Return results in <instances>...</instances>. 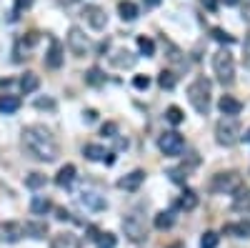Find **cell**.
Masks as SVG:
<instances>
[{
	"instance_id": "obj_14",
	"label": "cell",
	"mask_w": 250,
	"mask_h": 248,
	"mask_svg": "<svg viewBox=\"0 0 250 248\" xmlns=\"http://www.w3.org/2000/svg\"><path fill=\"white\" fill-rule=\"evenodd\" d=\"M83 156L90 158V160H105V163H113V153H105V148L103 146H95V143H90V146L83 148Z\"/></svg>"
},
{
	"instance_id": "obj_42",
	"label": "cell",
	"mask_w": 250,
	"mask_h": 248,
	"mask_svg": "<svg viewBox=\"0 0 250 248\" xmlns=\"http://www.w3.org/2000/svg\"><path fill=\"white\" fill-rule=\"evenodd\" d=\"M243 50H245V63L250 66V35L245 38V45H243Z\"/></svg>"
},
{
	"instance_id": "obj_48",
	"label": "cell",
	"mask_w": 250,
	"mask_h": 248,
	"mask_svg": "<svg viewBox=\"0 0 250 248\" xmlns=\"http://www.w3.org/2000/svg\"><path fill=\"white\" fill-rule=\"evenodd\" d=\"M143 3L148 5V8H155V5H160V0H143Z\"/></svg>"
},
{
	"instance_id": "obj_50",
	"label": "cell",
	"mask_w": 250,
	"mask_h": 248,
	"mask_svg": "<svg viewBox=\"0 0 250 248\" xmlns=\"http://www.w3.org/2000/svg\"><path fill=\"white\" fill-rule=\"evenodd\" d=\"M225 5H238V0H223Z\"/></svg>"
},
{
	"instance_id": "obj_23",
	"label": "cell",
	"mask_w": 250,
	"mask_h": 248,
	"mask_svg": "<svg viewBox=\"0 0 250 248\" xmlns=\"http://www.w3.org/2000/svg\"><path fill=\"white\" fill-rule=\"evenodd\" d=\"M23 231H25L28 236H33V238H45L48 225H45V223H38V221H28V223L23 225Z\"/></svg>"
},
{
	"instance_id": "obj_38",
	"label": "cell",
	"mask_w": 250,
	"mask_h": 248,
	"mask_svg": "<svg viewBox=\"0 0 250 248\" xmlns=\"http://www.w3.org/2000/svg\"><path fill=\"white\" fill-rule=\"evenodd\" d=\"M133 86H135L138 90H148V86H150V78H148V75H135Z\"/></svg>"
},
{
	"instance_id": "obj_36",
	"label": "cell",
	"mask_w": 250,
	"mask_h": 248,
	"mask_svg": "<svg viewBox=\"0 0 250 248\" xmlns=\"http://www.w3.org/2000/svg\"><path fill=\"white\" fill-rule=\"evenodd\" d=\"M35 108H40V111H55V100L53 98H38Z\"/></svg>"
},
{
	"instance_id": "obj_5",
	"label": "cell",
	"mask_w": 250,
	"mask_h": 248,
	"mask_svg": "<svg viewBox=\"0 0 250 248\" xmlns=\"http://www.w3.org/2000/svg\"><path fill=\"white\" fill-rule=\"evenodd\" d=\"M123 231H125V236H128L133 243H140V241L148 238V228H145V221H143L135 211L123 218Z\"/></svg>"
},
{
	"instance_id": "obj_4",
	"label": "cell",
	"mask_w": 250,
	"mask_h": 248,
	"mask_svg": "<svg viewBox=\"0 0 250 248\" xmlns=\"http://www.w3.org/2000/svg\"><path fill=\"white\" fill-rule=\"evenodd\" d=\"M213 70L218 75V80L223 83V86H230L233 83V75H235V60L233 55L228 50H220L213 55Z\"/></svg>"
},
{
	"instance_id": "obj_52",
	"label": "cell",
	"mask_w": 250,
	"mask_h": 248,
	"mask_svg": "<svg viewBox=\"0 0 250 248\" xmlns=\"http://www.w3.org/2000/svg\"><path fill=\"white\" fill-rule=\"evenodd\" d=\"M245 140H250V131H248V133H245Z\"/></svg>"
},
{
	"instance_id": "obj_12",
	"label": "cell",
	"mask_w": 250,
	"mask_h": 248,
	"mask_svg": "<svg viewBox=\"0 0 250 248\" xmlns=\"http://www.w3.org/2000/svg\"><path fill=\"white\" fill-rule=\"evenodd\" d=\"M80 203L85 205V208H90V211H103L105 208V198L103 196H98V193H93V191H83L80 193Z\"/></svg>"
},
{
	"instance_id": "obj_20",
	"label": "cell",
	"mask_w": 250,
	"mask_h": 248,
	"mask_svg": "<svg viewBox=\"0 0 250 248\" xmlns=\"http://www.w3.org/2000/svg\"><path fill=\"white\" fill-rule=\"evenodd\" d=\"M223 233H228V236H240V238H250V223H248V221H240V223H233V225H225Z\"/></svg>"
},
{
	"instance_id": "obj_28",
	"label": "cell",
	"mask_w": 250,
	"mask_h": 248,
	"mask_svg": "<svg viewBox=\"0 0 250 248\" xmlns=\"http://www.w3.org/2000/svg\"><path fill=\"white\" fill-rule=\"evenodd\" d=\"M195 205H198L195 191H185L183 198H180V208H183V211H195Z\"/></svg>"
},
{
	"instance_id": "obj_49",
	"label": "cell",
	"mask_w": 250,
	"mask_h": 248,
	"mask_svg": "<svg viewBox=\"0 0 250 248\" xmlns=\"http://www.w3.org/2000/svg\"><path fill=\"white\" fill-rule=\"evenodd\" d=\"M108 45H110V43L105 40V43H100V45H98V50H100V53H105V50H108Z\"/></svg>"
},
{
	"instance_id": "obj_41",
	"label": "cell",
	"mask_w": 250,
	"mask_h": 248,
	"mask_svg": "<svg viewBox=\"0 0 250 248\" xmlns=\"http://www.w3.org/2000/svg\"><path fill=\"white\" fill-rule=\"evenodd\" d=\"M30 5H33V0H15V13L25 10V8H30Z\"/></svg>"
},
{
	"instance_id": "obj_45",
	"label": "cell",
	"mask_w": 250,
	"mask_h": 248,
	"mask_svg": "<svg viewBox=\"0 0 250 248\" xmlns=\"http://www.w3.org/2000/svg\"><path fill=\"white\" fill-rule=\"evenodd\" d=\"M25 45H35L38 43V33H28V40H23Z\"/></svg>"
},
{
	"instance_id": "obj_33",
	"label": "cell",
	"mask_w": 250,
	"mask_h": 248,
	"mask_svg": "<svg viewBox=\"0 0 250 248\" xmlns=\"http://www.w3.org/2000/svg\"><path fill=\"white\" fill-rule=\"evenodd\" d=\"M210 35L218 40V43H225V45H233V43H235V38H233V35H228L223 28H213V30H210Z\"/></svg>"
},
{
	"instance_id": "obj_25",
	"label": "cell",
	"mask_w": 250,
	"mask_h": 248,
	"mask_svg": "<svg viewBox=\"0 0 250 248\" xmlns=\"http://www.w3.org/2000/svg\"><path fill=\"white\" fill-rule=\"evenodd\" d=\"M118 13H120L123 20H135L138 18V5L130 3V0H123V3L118 5Z\"/></svg>"
},
{
	"instance_id": "obj_2",
	"label": "cell",
	"mask_w": 250,
	"mask_h": 248,
	"mask_svg": "<svg viewBox=\"0 0 250 248\" xmlns=\"http://www.w3.org/2000/svg\"><path fill=\"white\" fill-rule=\"evenodd\" d=\"M188 100H190V106L200 115H208V111H210V80L195 78L190 86H188Z\"/></svg>"
},
{
	"instance_id": "obj_19",
	"label": "cell",
	"mask_w": 250,
	"mask_h": 248,
	"mask_svg": "<svg viewBox=\"0 0 250 248\" xmlns=\"http://www.w3.org/2000/svg\"><path fill=\"white\" fill-rule=\"evenodd\" d=\"M50 248H80V241L73 233H58L50 243Z\"/></svg>"
},
{
	"instance_id": "obj_51",
	"label": "cell",
	"mask_w": 250,
	"mask_h": 248,
	"mask_svg": "<svg viewBox=\"0 0 250 248\" xmlns=\"http://www.w3.org/2000/svg\"><path fill=\"white\" fill-rule=\"evenodd\" d=\"M60 3H65V5H73V3H78V0H60Z\"/></svg>"
},
{
	"instance_id": "obj_22",
	"label": "cell",
	"mask_w": 250,
	"mask_h": 248,
	"mask_svg": "<svg viewBox=\"0 0 250 248\" xmlns=\"http://www.w3.org/2000/svg\"><path fill=\"white\" fill-rule=\"evenodd\" d=\"M18 108H20V98H18V95H0V113L10 115V113H15Z\"/></svg>"
},
{
	"instance_id": "obj_44",
	"label": "cell",
	"mask_w": 250,
	"mask_h": 248,
	"mask_svg": "<svg viewBox=\"0 0 250 248\" xmlns=\"http://www.w3.org/2000/svg\"><path fill=\"white\" fill-rule=\"evenodd\" d=\"M55 213H58V221H70V213H68L65 208H58Z\"/></svg>"
},
{
	"instance_id": "obj_1",
	"label": "cell",
	"mask_w": 250,
	"mask_h": 248,
	"mask_svg": "<svg viewBox=\"0 0 250 248\" xmlns=\"http://www.w3.org/2000/svg\"><path fill=\"white\" fill-rule=\"evenodd\" d=\"M23 148L30 158L35 160H45V163H53L60 153L58 143L53 138V133L43 126H28L23 131Z\"/></svg>"
},
{
	"instance_id": "obj_16",
	"label": "cell",
	"mask_w": 250,
	"mask_h": 248,
	"mask_svg": "<svg viewBox=\"0 0 250 248\" xmlns=\"http://www.w3.org/2000/svg\"><path fill=\"white\" fill-rule=\"evenodd\" d=\"M73 180H75V165H62V168L58 171V176H55V183L60 185V188H70L73 185Z\"/></svg>"
},
{
	"instance_id": "obj_17",
	"label": "cell",
	"mask_w": 250,
	"mask_h": 248,
	"mask_svg": "<svg viewBox=\"0 0 250 248\" xmlns=\"http://www.w3.org/2000/svg\"><path fill=\"white\" fill-rule=\"evenodd\" d=\"M233 193H235V201H233V208L235 211L250 208V188H248V185H240V188H235Z\"/></svg>"
},
{
	"instance_id": "obj_26",
	"label": "cell",
	"mask_w": 250,
	"mask_h": 248,
	"mask_svg": "<svg viewBox=\"0 0 250 248\" xmlns=\"http://www.w3.org/2000/svg\"><path fill=\"white\" fill-rule=\"evenodd\" d=\"M173 213L170 211H160L158 216H155V228H160V231H168L170 225H173Z\"/></svg>"
},
{
	"instance_id": "obj_43",
	"label": "cell",
	"mask_w": 250,
	"mask_h": 248,
	"mask_svg": "<svg viewBox=\"0 0 250 248\" xmlns=\"http://www.w3.org/2000/svg\"><path fill=\"white\" fill-rule=\"evenodd\" d=\"M98 236H100V231L95 228V225H88V238L90 241H98Z\"/></svg>"
},
{
	"instance_id": "obj_9",
	"label": "cell",
	"mask_w": 250,
	"mask_h": 248,
	"mask_svg": "<svg viewBox=\"0 0 250 248\" xmlns=\"http://www.w3.org/2000/svg\"><path fill=\"white\" fill-rule=\"evenodd\" d=\"M83 15H85L88 25H90L93 30H103V28H105V23H108V15H105V10L98 8V5H85Z\"/></svg>"
},
{
	"instance_id": "obj_47",
	"label": "cell",
	"mask_w": 250,
	"mask_h": 248,
	"mask_svg": "<svg viewBox=\"0 0 250 248\" xmlns=\"http://www.w3.org/2000/svg\"><path fill=\"white\" fill-rule=\"evenodd\" d=\"M85 118H88V123H93V120L98 118V113H95V111H85Z\"/></svg>"
},
{
	"instance_id": "obj_46",
	"label": "cell",
	"mask_w": 250,
	"mask_h": 248,
	"mask_svg": "<svg viewBox=\"0 0 250 248\" xmlns=\"http://www.w3.org/2000/svg\"><path fill=\"white\" fill-rule=\"evenodd\" d=\"M203 5L208 10H218V0H203Z\"/></svg>"
},
{
	"instance_id": "obj_21",
	"label": "cell",
	"mask_w": 250,
	"mask_h": 248,
	"mask_svg": "<svg viewBox=\"0 0 250 248\" xmlns=\"http://www.w3.org/2000/svg\"><path fill=\"white\" fill-rule=\"evenodd\" d=\"M50 208H53V203H50V198H45V196H35L33 203H30V211H33L35 216H45Z\"/></svg>"
},
{
	"instance_id": "obj_27",
	"label": "cell",
	"mask_w": 250,
	"mask_h": 248,
	"mask_svg": "<svg viewBox=\"0 0 250 248\" xmlns=\"http://www.w3.org/2000/svg\"><path fill=\"white\" fill-rule=\"evenodd\" d=\"M158 83H160L163 90H170V88H175L178 78H175V73H170V70H163V73L158 75Z\"/></svg>"
},
{
	"instance_id": "obj_40",
	"label": "cell",
	"mask_w": 250,
	"mask_h": 248,
	"mask_svg": "<svg viewBox=\"0 0 250 248\" xmlns=\"http://www.w3.org/2000/svg\"><path fill=\"white\" fill-rule=\"evenodd\" d=\"M165 48H168V53H170L168 58L173 60V63H180V50H178V48H175L173 43H165Z\"/></svg>"
},
{
	"instance_id": "obj_31",
	"label": "cell",
	"mask_w": 250,
	"mask_h": 248,
	"mask_svg": "<svg viewBox=\"0 0 250 248\" xmlns=\"http://www.w3.org/2000/svg\"><path fill=\"white\" fill-rule=\"evenodd\" d=\"M218 241H220V236L215 231H208L200 238V248H218Z\"/></svg>"
},
{
	"instance_id": "obj_8",
	"label": "cell",
	"mask_w": 250,
	"mask_h": 248,
	"mask_svg": "<svg viewBox=\"0 0 250 248\" xmlns=\"http://www.w3.org/2000/svg\"><path fill=\"white\" fill-rule=\"evenodd\" d=\"M88 48H90V43H88L85 33H83L80 28H70V33H68V50L75 58H83V55L88 53Z\"/></svg>"
},
{
	"instance_id": "obj_29",
	"label": "cell",
	"mask_w": 250,
	"mask_h": 248,
	"mask_svg": "<svg viewBox=\"0 0 250 248\" xmlns=\"http://www.w3.org/2000/svg\"><path fill=\"white\" fill-rule=\"evenodd\" d=\"M25 185H28V188H33V191L43 188V185H45V176H43V173H30V176L25 178Z\"/></svg>"
},
{
	"instance_id": "obj_24",
	"label": "cell",
	"mask_w": 250,
	"mask_h": 248,
	"mask_svg": "<svg viewBox=\"0 0 250 248\" xmlns=\"http://www.w3.org/2000/svg\"><path fill=\"white\" fill-rule=\"evenodd\" d=\"M38 86H40V78L35 73H25L20 78V90L23 93H33V90H38Z\"/></svg>"
},
{
	"instance_id": "obj_7",
	"label": "cell",
	"mask_w": 250,
	"mask_h": 248,
	"mask_svg": "<svg viewBox=\"0 0 250 248\" xmlns=\"http://www.w3.org/2000/svg\"><path fill=\"white\" fill-rule=\"evenodd\" d=\"M158 148H160L165 156H180V153H183V148H185V140H183V135H180V133L170 131V133H163V135H160Z\"/></svg>"
},
{
	"instance_id": "obj_3",
	"label": "cell",
	"mask_w": 250,
	"mask_h": 248,
	"mask_svg": "<svg viewBox=\"0 0 250 248\" xmlns=\"http://www.w3.org/2000/svg\"><path fill=\"white\" fill-rule=\"evenodd\" d=\"M215 140L220 143V146L225 148H230L235 146V143L240 140V126H238V120L235 118H220L218 120V126H215Z\"/></svg>"
},
{
	"instance_id": "obj_34",
	"label": "cell",
	"mask_w": 250,
	"mask_h": 248,
	"mask_svg": "<svg viewBox=\"0 0 250 248\" xmlns=\"http://www.w3.org/2000/svg\"><path fill=\"white\" fill-rule=\"evenodd\" d=\"M95 243H98V248H115L118 246V238L113 233H100Z\"/></svg>"
},
{
	"instance_id": "obj_18",
	"label": "cell",
	"mask_w": 250,
	"mask_h": 248,
	"mask_svg": "<svg viewBox=\"0 0 250 248\" xmlns=\"http://www.w3.org/2000/svg\"><path fill=\"white\" fill-rule=\"evenodd\" d=\"M110 63H113L115 68H133V66H135V55H133L130 50H118V53L110 58Z\"/></svg>"
},
{
	"instance_id": "obj_13",
	"label": "cell",
	"mask_w": 250,
	"mask_h": 248,
	"mask_svg": "<svg viewBox=\"0 0 250 248\" xmlns=\"http://www.w3.org/2000/svg\"><path fill=\"white\" fill-rule=\"evenodd\" d=\"M45 66L48 68H60L62 66V45L58 43L55 38H50V50L45 55Z\"/></svg>"
},
{
	"instance_id": "obj_30",
	"label": "cell",
	"mask_w": 250,
	"mask_h": 248,
	"mask_svg": "<svg viewBox=\"0 0 250 248\" xmlns=\"http://www.w3.org/2000/svg\"><path fill=\"white\" fill-rule=\"evenodd\" d=\"M165 120L173 123V126H180V123H183V111L178 106H170L168 111H165Z\"/></svg>"
},
{
	"instance_id": "obj_32",
	"label": "cell",
	"mask_w": 250,
	"mask_h": 248,
	"mask_svg": "<svg viewBox=\"0 0 250 248\" xmlns=\"http://www.w3.org/2000/svg\"><path fill=\"white\" fill-rule=\"evenodd\" d=\"M138 48H140V53L145 55V58H150L153 53H155V43L150 38H138Z\"/></svg>"
},
{
	"instance_id": "obj_35",
	"label": "cell",
	"mask_w": 250,
	"mask_h": 248,
	"mask_svg": "<svg viewBox=\"0 0 250 248\" xmlns=\"http://www.w3.org/2000/svg\"><path fill=\"white\" fill-rule=\"evenodd\" d=\"M85 80L90 83V86H100V83H103V80H105V78H103V73H100V68H90V70L85 73Z\"/></svg>"
},
{
	"instance_id": "obj_53",
	"label": "cell",
	"mask_w": 250,
	"mask_h": 248,
	"mask_svg": "<svg viewBox=\"0 0 250 248\" xmlns=\"http://www.w3.org/2000/svg\"><path fill=\"white\" fill-rule=\"evenodd\" d=\"M170 248H183V246H180V243H178V246H170Z\"/></svg>"
},
{
	"instance_id": "obj_39",
	"label": "cell",
	"mask_w": 250,
	"mask_h": 248,
	"mask_svg": "<svg viewBox=\"0 0 250 248\" xmlns=\"http://www.w3.org/2000/svg\"><path fill=\"white\" fill-rule=\"evenodd\" d=\"M103 135H105V138H115L118 135V123H105V126H103Z\"/></svg>"
},
{
	"instance_id": "obj_15",
	"label": "cell",
	"mask_w": 250,
	"mask_h": 248,
	"mask_svg": "<svg viewBox=\"0 0 250 248\" xmlns=\"http://www.w3.org/2000/svg\"><path fill=\"white\" fill-rule=\"evenodd\" d=\"M143 180H145V173L143 171H133V173H128L125 178H120L118 185H120L123 191H138Z\"/></svg>"
},
{
	"instance_id": "obj_6",
	"label": "cell",
	"mask_w": 250,
	"mask_h": 248,
	"mask_svg": "<svg viewBox=\"0 0 250 248\" xmlns=\"http://www.w3.org/2000/svg\"><path fill=\"white\" fill-rule=\"evenodd\" d=\"M240 176L238 173H218V176H213V180H210V193H230V191H235V188H240Z\"/></svg>"
},
{
	"instance_id": "obj_10",
	"label": "cell",
	"mask_w": 250,
	"mask_h": 248,
	"mask_svg": "<svg viewBox=\"0 0 250 248\" xmlns=\"http://www.w3.org/2000/svg\"><path fill=\"white\" fill-rule=\"evenodd\" d=\"M23 225L15 223V221H3L0 223V241H5V243H18L20 238H23Z\"/></svg>"
},
{
	"instance_id": "obj_11",
	"label": "cell",
	"mask_w": 250,
	"mask_h": 248,
	"mask_svg": "<svg viewBox=\"0 0 250 248\" xmlns=\"http://www.w3.org/2000/svg\"><path fill=\"white\" fill-rule=\"evenodd\" d=\"M218 108H220V113H223V115L233 118V115H238V113L243 111V103H240V100H235L233 95H223V98L218 100Z\"/></svg>"
},
{
	"instance_id": "obj_37",
	"label": "cell",
	"mask_w": 250,
	"mask_h": 248,
	"mask_svg": "<svg viewBox=\"0 0 250 248\" xmlns=\"http://www.w3.org/2000/svg\"><path fill=\"white\" fill-rule=\"evenodd\" d=\"M168 176H170L175 183H185V178H188V171H185V168H173V171H168Z\"/></svg>"
}]
</instances>
